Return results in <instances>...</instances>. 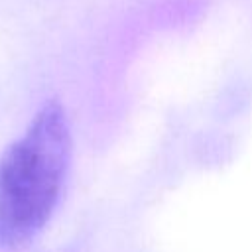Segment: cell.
<instances>
[{
  "instance_id": "6da1fadb",
  "label": "cell",
  "mask_w": 252,
  "mask_h": 252,
  "mask_svg": "<svg viewBox=\"0 0 252 252\" xmlns=\"http://www.w3.org/2000/svg\"><path fill=\"white\" fill-rule=\"evenodd\" d=\"M71 161L63 106L43 104L0 159V246L30 242L53 215Z\"/></svg>"
}]
</instances>
